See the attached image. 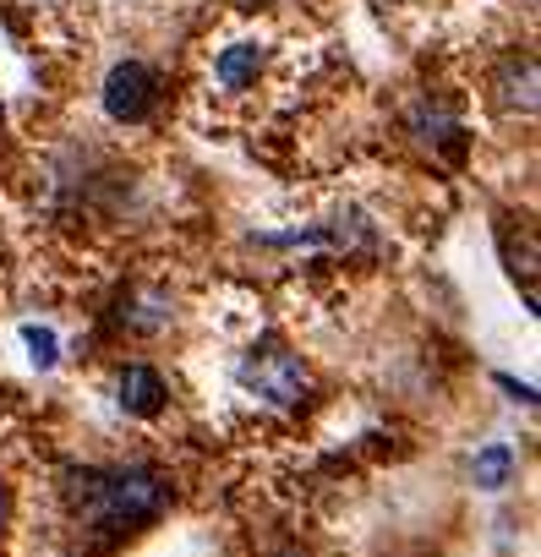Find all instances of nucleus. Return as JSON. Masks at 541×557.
Returning <instances> with one entry per match:
<instances>
[{
	"instance_id": "obj_10",
	"label": "nucleus",
	"mask_w": 541,
	"mask_h": 557,
	"mask_svg": "<svg viewBox=\"0 0 541 557\" xmlns=\"http://www.w3.org/2000/svg\"><path fill=\"white\" fill-rule=\"evenodd\" d=\"M28 345H34V361H39V367L56 361V334H50V329H28Z\"/></svg>"
},
{
	"instance_id": "obj_8",
	"label": "nucleus",
	"mask_w": 541,
	"mask_h": 557,
	"mask_svg": "<svg viewBox=\"0 0 541 557\" xmlns=\"http://www.w3.org/2000/svg\"><path fill=\"white\" fill-rule=\"evenodd\" d=\"M410 126H416V137L421 143H432V148H459V121H454V110L448 104H421L416 115H410Z\"/></svg>"
},
{
	"instance_id": "obj_12",
	"label": "nucleus",
	"mask_w": 541,
	"mask_h": 557,
	"mask_svg": "<svg viewBox=\"0 0 541 557\" xmlns=\"http://www.w3.org/2000/svg\"><path fill=\"white\" fill-rule=\"evenodd\" d=\"M274 557H307V552H296V546H285V552H274Z\"/></svg>"
},
{
	"instance_id": "obj_6",
	"label": "nucleus",
	"mask_w": 541,
	"mask_h": 557,
	"mask_svg": "<svg viewBox=\"0 0 541 557\" xmlns=\"http://www.w3.org/2000/svg\"><path fill=\"white\" fill-rule=\"evenodd\" d=\"M492 104L503 115H536V61L530 55H508L497 72H492Z\"/></svg>"
},
{
	"instance_id": "obj_5",
	"label": "nucleus",
	"mask_w": 541,
	"mask_h": 557,
	"mask_svg": "<svg viewBox=\"0 0 541 557\" xmlns=\"http://www.w3.org/2000/svg\"><path fill=\"white\" fill-rule=\"evenodd\" d=\"M110 323L121 334H132V339H153V334H164L175 323V301L164 290H126L121 307L110 312Z\"/></svg>"
},
{
	"instance_id": "obj_3",
	"label": "nucleus",
	"mask_w": 541,
	"mask_h": 557,
	"mask_svg": "<svg viewBox=\"0 0 541 557\" xmlns=\"http://www.w3.org/2000/svg\"><path fill=\"white\" fill-rule=\"evenodd\" d=\"M159 72L148 66V61H121L110 77H104V115L115 121V126H143V121H153V110H159Z\"/></svg>"
},
{
	"instance_id": "obj_7",
	"label": "nucleus",
	"mask_w": 541,
	"mask_h": 557,
	"mask_svg": "<svg viewBox=\"0 0 541 557\" xmlns=\"http://www.w3.org/2000/svg\"><path fill=\"white\" fill-rule=\"evenodd\" d=\"M257 72H262V45H251V39L224 45V50L213 55V77H219L224 94H246V88L257 83Z\"/></svg>"
},
{
	"instance_id": "obj_11",
	"label": "nucleus",
	"mask_w": 541,
	"mask_h": 557,
	"mask_svg": "<svg viewBox=\"0 0 541 557\" xmlns=\"http://www.w3.org/2000/svg\"><path fill=\"white\" fill-rule=\"evenodd\" d=\"M7 519H12V492H7V481H0V530H7Z\"/></svg>"
},
{
	"instance_id": "obj_4",
	"label": "nucleus",
	"mask_w": 541,
	"mask_h": 557,
	"mask_svg": "<svg viewBox=\"0 0 541 557\" xmlns=\"http://www.w3.org/2000/svg\"><path fill=\"white\" fill-rule=\"evenodd\" d=\"M115 405H121L126 416H137V421H153V416L170 405V383L159 377V367L126 361L121 377H115Z\"/></svg>"
},
{
	"instance_id": "obj_2",
	"label": "nucleus",
	"mask_w": 541,
	"mask_h": 557,
	"mask_svg": "<svg viewBox=\"0 0 541 557\" xmlns=\"http://www.w3.org/2000/svg\"><path fill=\"white\" fill-rule=\"evenodd\" d=\"M235 383L257 399V405H268V410H302L307 405V394H312V372H307V361L296 356V350H285V345H251L241 361H235Z\"/></svg>"
},
{
	"instance_id": "obj_9",
	"label": "nucleus",
	"mask_w": 541,
	"mask_h": 557,
	"mask_svg": "<svg viewBox=\"0 0 541 557\" xmlns=\"http://www.w3.org/2000/svg\"><path fill=\"white\" fill-rule=\"evenodd\" d=\"M470 475H476L481 486H503V481L514 475V454H508L503 443H492V448H481V454H476Z\"/></svg>"
},
{
	"instance_id": "obj_1",
	"label": "nucleus",
	"mask_w": 541,
	"mask_h": 557,
	"mask_svg": "<svg viewBox=\"0 0 541 557\" xmlns=\"http://www.w3.org/2000/svg\"><path fill=\"white\" fill-rule=\"evenodd\" d=\"M66 508L83 530L99 535H121V530H143L153 524L170 503L175 486L159 465H88V470H66L61 481Z\"/></svg>"
}]
</instances>
